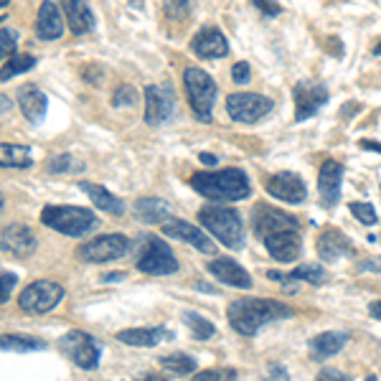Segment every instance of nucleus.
<instances>
[{"instance_id":"79ce46f5","label":"nucleus","mask_w":381,"mask_h":381,"mask_svg":"<svg viewBox=\"0 0 381 381\" xmlns=\"http://www.w3.org/2000/svg\"><path fill=\"white\" fill-rule=\"evenodd\" d=\"M232 79L237 81V84H249V79H252L249 64H247V61L234 64V66H232Z\"/></svg>"},{"instance_id":"e433bc0d","label":"nucleus","mask_w":381,"mask_h":381,"mask_svg":"<svg viewBox=\"0 0 381 381\" xmlns=\"http://www.w3.org/2000/svg\"><path fill=\"white\" fill-rule=\"evenodd\" d=\"M18 31L16 29H0V61L8 56H16Z\"/></svg>"},{"instance_id":"2f4dec72","label":"nucleus","mask_w":381,"mask_h":381,"mask_svg":"<svg viewBox=\"0 0 381 381\" xmlns=\"http://www.w3.org/2000/svg\"><path fill=\"white\" fill-rule=\"evenodd\" d=\"M81 168H84V163L71 153H59L46 160V171L49 173H79Z\"/></svg>"},{"instance_id":"49530a36","label":"nucleus","mask_w":381,"mask_h":381,"mask_svg":"<svg viewBox=\"0 0 381 381\" xmlns=\"http://www.w3.org/2000/svg\"><path fill=\"white\" fill-rule=\"evenodd\" d=\"M359 148L371 150V153H381V142H374V140H359Z\"/></svg>"},{"instance_id":"7ed1b4c3","label":"nucleus","mask_w":381,"mask_h":381,"mask_svg":"<svg viewBox=\"0 0 381 381\" xmlns=\"http://www.w3.org/2000/svg\"><path fill=\"white\" fill-rule=\"evenodd\" d=\"M41 224L64 234V237H86V234L99 229L97 214L84 209V206H44Z\"/></svg>"},{"instance_id":"20e7f679","label":"nucleus","mask_w":381,"mask_h":381,"mask_svg":"<svg viewBox=\"0 0 381 381\" xmlns=\"http://www.w3.org/2000/svg\"><path fill=\"white\" fill-rule=\"evenodd\" d=\"M199 222L204 229H209L224 247L229 249H242L244 247V227H242L239 211L232 206H204L199 211Z\"/></svg>"},{"instance_id":"f704fd0d","label":"nucleus","mask_w":381,"mask_h":381,"mask_svg":"<svg viewBox=\"0 0 381 381\" xmlns=\"http://www.w3.org/2000/svg\"><path fill=\"white\" fill-rule=\"evenodd\" d=\"M287 279H305V282H310V284H323L325 279H328V274H325L323 267H318V264H300V267H295L284 277V282H287Z\"/></svg>"},{"instance_id":"864d4df0","label":"nucleus","mask_w":381,"mask_h":381,"mask_svg":"<svg viewBox=\"0 0 381 381\" xmlns=\"http://www.w3.org/2000/svg\"><path fill=\"white\" fill-rule=\"evenodd\" d=\"M374 54H376V56H381V41H379V44H376V49H374Z\"/></svg>"},{"instance_id":"2eb2a0df","label":"nucleus","mask_w":381,"mask_h":381,"mask_svg":"<svg viewBox=\"0 0 381 381\" xmlns=\"http://www.w3.org/2000/svg\"><path fill=\"white\" fill-rule=\"evenodd\" d=\"M262 242L267 247L269 257L277 262H292V259H297L302 252L300 229H284V232L269 234V237H264Z\"/></svg>"},{"instance_id":"f3484780","label":"nucleus","mask_w":381,"mask_h":381,"mask_svg":"<svg viewBox=\"0 0 381 381\" xmlns=\"http://www.w3.org/2000/svg\"><path fill=\"white\" fill-rule=\"evenodd\" d=\"M191 51L199 59H224L229 54V41L219 29L204 26V29L191 39Z\"/></svg>"},{"instance_id":"a18cd8bd","label":"nucleus","mask_w":381,"mask_h":381,"mask_svg":"<svg viewBox=\"0 0 381 381\" xmlns=\"http://www.w3.org/2000/svg\"><path fill=\"white\" fill-rule=\"evenodd\" d=\"M269 381H290V376H287L284 366H272L269 369Z\"/></svg>"},{"instance_id":"a878e982","label":"nucleus","mask_w":381,"mask_h":381,"mask_svg":"<svg viewBox=\"0 0 381 381\" xmlns=\"http://www.w3.org/2000/svg\"><path fill=\"white\" fill-rule=\"evenodd\" d=\"M79 188L84 191L86 196L91 199V204L97 206L99 211H107V214H112V217H122L125 214V204H122V199H117L114 194H109L104 186H97V183H86L81 181Z\"/></svg>"},{"instance_id":"603ef678","label":"nucleus","mask_w":381,"mask_h":381,"mask_svg":"<svg viewBox=\"0 0 381 381\" xmlns=\"http://www.w3.org/2000/svg\"><path fill=\"white\" fill-rule=\"evenodd\" d=\"M140 381H168V379H163V376H145V379H140Z\"/></svg>"},{"instance_id":"9b49d317","label":"nucleus","mask_w":381,"mask_h":381,"mask_svg":"<svg viewBox=\"0 0 381 381\" xmlns=\"http://www.w3.org/2000/svg\"><path fill=\"white\" fill-rule=\"evenodd\" d=\"M176 112V91L171 84H150L145 89V122L153 127L168 122Z\"/></svg>"},{"instance_id":"37998d69","label":"nucleus","mask_w":381,"mask_h":381,"mask_svg":"<svg viewBox=\"0 0 381 381\" xmlns=\"http://www.w3.org/2000/svg\"><path fill=\"white\" fill-rule=\"evenodd\" d=\"M252 3H254L264 16H279V13H282V6H279L277 0H252Z\"/></svg>"},{"instance_id":"58836bf2","label":"nucleus","mask_w":381,"mask_h":381,"mask_svg":"<svg viewBox=\"0 0 381 381\" xmlns=\"http://www.w3.org/2000/svg\"><path fill=\"white\" fill-rule=\"evenodd\" d=\"M348 209H351L353 217L359 219L361 224H366V227H374V224L379 222V214H376L371 204H351Z\"/></svg>"},{"instance_id":"c85d7f7f","label":"nucleus","mask_w":381,"mask_h":381,"mask_svg":"<svg viewBox=\"0 0 381 381\" xmlns=\"http://www.w3.org/2000/svg\"><path fill=\"white\" fill-rule=\"evenodd\" d=\"M34 155L29 145H16V142H0V168H31Z\"/></svg>"},{"instance_id":"09e8293b","label":"nucleus","mask_w":381,"mask_h":381,"mask_svg":"<svg viewBox=\"0 0 381 381\" xmlns=\"http://www.w3.org/2000/svg\"><path fill=\"white\" fill-rule=\"evenodd\" d=\"M369 313H371V318H376V320H381V300H374L369 305Z\"/></svg>"},{"instance_id":"4468645a","label":"nucleus","mask_w":381,"mask_h":381,"mask_svg":"<svg viewBox=\"0 0 381 381\" xmlns=\"http://www.w3.org/2000/svg\"><path fill=\"white\" fill-rule=\"evenodd\" d=\"M341 183H343V165L338 160L328 158L320 165V173H318V194H320V204L325 209H333L341 201Z\"/></svg>"},{"instance_id":"393cba45","label":"nucleus","mask_w":381,"mask_h":381,"mask_svg":"<svg viewBox=\"0 0 381 381\" xmlns=\"http://www.w3.org/2000/svg\"><path fill=\"white\" fill-rule=\"evenodd\" d=\"M173 333L168 328H125L117 333V341L127 343V346H142V348H150V346H158L163 341H171Z\"/></svg>"},{"instance_id":"a211bd4d","label":"nucleus","mask_w":381,"mask_h":381,"mask_svg":"<svg viewBox=\"0 0 381 381\" xmlns=\"http://www.w3.org/2000/svg\"><path fill=\"white\" fill-rule=\"evenodd\" d=\"M39 242H36L34 232L26 224H8L0 234V249L16 257H29L31 252H36Z\"/></svg>"},{"instance_id":"dca6fc26","label":"nucleus","mask_w":381,"mask_h":381,"mask_svg":"<svg viewBox=\"0 0 381 381\" xmlns=\"http://www.w3.org/2000/svg\"><path fill=\"white\" fill-rule=\"evenodd\" d=\"M267 191H269V196L284 201V204H302L307 196L305 181L292 171H282V173H277V176L269 178Z\"/></svg>"},{"instance_id":"ddd939ff","label":"nucleus","mask_w":381,"mask_h":381,"mask_svg":"<svg viewBox=\"0 0 381 381\" xmlns=\"http://www.w3.org/2000/svg\"><path fill=\"white\" fill-rule=\"evenodd\" d=\"M252 224H254V232L259 239L269 237V234L284 232V229H300V222L284 211L274 209L269 204H257L254 214H252Z\"/></svg>"},{"instance_id":"72a5a7b5","label":"nucleus","mask_w":381,"mask_h":381,"mask_svg":"<svg viewBox=\"0 0 381 381\" xmlns=\"http://www.w3.org/2000/svg\"><path fill=\"white\" fill-rule=\"evenodd\" d=\"M183 323L191 328V333H194L196 341H209V338L217 333L214 323H209V320L201 318V315H196V313H186V315H183Z\"/></svg>"},{"instance_id":"a19ab883","label":"nucleus","mask_w":381,"mask_h":381,"mask_svg":"<svg viewBox=\"0 0 381 381\" xmlns=\"http://www.w3.org/2000/svg\"><path fill=\"white\" fill-rule=\"evenodd\" d=\"M16 282H18L16 272H3V274H0V305L11 300L13 290H16Z\"/></svg>"},{"instance_id":"c03bdc74","label":"nucleus","mask_w":381,"mask_h":381,"mask_svg":"<svg viewBox=\"0 0 381 381\" xmlns=\"http://www.w3.org/2000/svg\"><path fill=\"white\" fill-rule=\"evenodd\" d=\"M315 381H351V379H348V376L343 374V371H338V369H325V371H320Z\"/></svg>"},{"instance_id":"aec40b11","label":"nucleus","mask_w":381,"mask_h":381,"mask_svg":"<svg viewBox=\"0 0 381 381\" xmlns=\"http://www.w3.org/2000/svg\"><path fill=\"white\" fill-rule=\"evenodd\" d=\"M36 36L41 41H59L64 36V13L54 0H44L36 16Z\"/></svg>"},{"instance_id":"423d86ee","label":"nucleus","mask_w":381,"mask_h":381,"mask_svg":"<svg viewBox=\"0 0 381 381\" xmlns=\"http://www.w3.org/2000/svg\"><path fill=\"white\" fill-rule=\"evenodd\" d=\"M64 300V287L51 279H36L18 295V307L29 315H44Z\"/></svg>"},{"instance_id":"4d7b16f0","label":"nucleus","mask_w":381,"mask_h":381,"mask_svg":"<svg viewBox=\"0 0 381 381\" xmlns=\"http://www.w3.org/2000/svg\"><path fill=\"white\" fill-rule=\"evenodd\" d=\"M0 211H3V194H0Z\"/></svg>"},{"instance_id":"473e14b6","label":"nucleus","mask_w":381,"mask_h":381,"mask_svg":"<svg viewBox=\"0 0 381 381\" xmlns=\"http://www.w3.org/2000/svg\"><path fill=\"white\" fill-rule=\"evenodd\" d=\"M160 366L171 374H194L196 371V361L188 356V353H171V356H163Z\"/></svg>"},{"instance_id":"7c9ffc66","label":"nucleus","mask_w":381,"mask_h":381,"mask_svg":"<svg viewBox=\"0 0 381 381\" xmlns=\"http://www.w3.org/2000/svg\"><path fill=\"white\" fill-rule=\"evenodd\" d=\"M31 69H36V56H31V54H16V56L8 59L3 64V69H0V81H8L18 74H26Z\"/></svg>"},{"instance_id":"5701e85b","label":"nucleus","mask_w":381,"mask_h":381,"mask_svg":"<svg viewBox=\"0 0 381 381\" xmlns=\"http://www.w3.org/2000/svg\"><path fill=\"white\" fill-rule=\"evenodd\" d=\"M163 234L165 237H173V239L188 242V244L196 247V249L204 252V254H214V252H217L214 242H211L204 232H199V227H194V224H188V222H168L163 227Z\"/></svg>"},{"instance_id":"bb28decb","label":"nucleus","mask_w":381,"mask_h":381,"mask_svg":"<svg viewBox=\"0 0 381 381\" xmlns=\"http://www.w3.org/2000/svg\"><path fill=\"white\" fill-rule=\"evenodd\" d=\"M171 204L163 199H153V196H148V199H140L135 201V219L142 224H163L171 219Z\"/></svg>"},{"instance_id":"c756f323","label":"nucleus","mask_w":381,"mask_h":381,"mask_svg":"<svg viewBox=\"0 0 381 381\" xmlns=\"http://www.w3.org/2000/svg\"><path fill=\"white\" fill-rule=\"evenodd\" d=\"M41 348H46V341H41V338L18 336V333H6V336H0V351L31 353V351H41Z\"/></svg>"},{"instance_id":"4be33fe9","label":"nucleus","mask_w":381,"mask_h":381,"mask_svg":"<svg viewBox=\"0 0 381 381\" xmlns=\"http://www.w3.org/2000/svg\"><path fill=\"white\" fill-rule=\"evenodd\" d=\"M18 107H21L23 117L34 125L44 122L46 117V109H49V97H46L44 91L34 84H26L18 89Z\"/></svg>"},{"instance_id":"de8ad7c7","label":"nucleus","mask_w":381,"mask_h":381,"mask_svg":"<svg viewBox=\"0 0 381 381\" xmlns=\"http://www.w3.org/2000/svg\"><path fill=\"white\" fill-rule=\"evenodd\" d=\"M8 109H13V99L6 97V94H0V114H6Z\"/></svg>"},{"instance_id":"f8f14e48","label":"nucleus","mask_w":381,"mask_h":381,"mask_svg":"<svg viewBox=\"0 0 381 381\" xmlns=\"http://www.w3.org/2000/svg\"><path fill=\"white\" fill-rule=\"evenodd\" d=\"M292 97H295V120L305 122L328 102V89L320 81H297L292 86Z\"/></svg>"},{"instance_id":"c9c22d12","label":"nucleus","mask_w":381,"mask_h":381,"mask_svg":"<svg viewBox=\"0 0 381 381\" xmlns=\"http://www.w3.org/2000/svg\"><path fill=\"white\" fill-rule=\"evenodd\" d=\"M137 104V89H132L130 84H120L112 91V107H135Z\"/></svg>"},{"instance_id":"4c0bfd02","label":"nucleus","mask_w":381,"mask_h":381,"mask_svg":"<svg viewBox=\"0 0 381 381\" xmlns=\"http://www.w3.org/2000/svg\"><path fill=\"white\" fill-rule=\"evenodd\" d=\"M163 8L171 21H183L191 11V0H163Z\"/></svg>"},{"instance_id":"f257e3e1","label":"nucleus","mask_w":381,"mask_h":381,"mask_svg":"<svg viewBox=\"0 0 381 381\" xmlns=\"http://www.w3.org/2000/svg\"><path fill=\"white\" fill-rule=\"evenodd\" d=\"M292 307L284 305L279 300H269V297H242L234 300L227 310L229 325L242 336H254L262 325H267L269 320L290 318Z\"/></svg>"},{"instance_id":"6e6552de","label":"nucleus","mask_w":381,"mask_h":381,"mask_svg":"<svg viewBox=\"0 0 381 381\" xmlns=\"http://www.w3.org/2000/svg\"><path fill=\"white\" fill-rule=\"evenodd\" d=\"M130 252V239L122 237V234H104V237H94L91 242L81 244L76 249V257L81 262H89V264H102V262H112L120 259Z\"/></svg>"},{"instance_id":"412c9836","label":"nucleus","mask_w":381,"mask_h":381,"mask_svg":"<svg viewBox=\"0 0 381 381\" xmlns=\"http://www.w3.org/2000/svg\"><path fill=\"white\" fill-rule=\"evenodd\" d=\"M209 272L224 284H232V287H242V290H249L252 287V277L239 262L229 259V257H219V259L209 262Z\"/></svg>"},{"instance_id":"ea45409f","label":"nucleus","mask_w":381,"mask_h":381,"mask_svg":"<svg viewBox=\"0 0 381 381\" xmlns=\"http://www.w3.org/2000/svg\"><path fill=\"white\" fill-rule=\"evenodd\" d=\"M237 379V371L234 369H209L196 374L191 381H234Z\"/></svg>"},{"instance_id":"6ab92c4d","label":"nucleus","mask_w":381,"mask_h":381,"mask_svg":"<svg viewBox=\"0 0 381 381\" xmlns=\"http://www.w3.org/2000/svg\"><path fill=\"white\" fill-rule=\"evenodd\" d=\"M59 8H61L64 18H66L69 31L74 36L89 34V31L97 26V18H94V13H91L86 0H59Z\"/></svg>"},{"instance_id":"6e6d98bb","label":"nucleus","mask_w":381,"mask_h":381,"mask_svg":"<svg viewBox=\"0 0 381 381\" xmlns=\"http://www.w3.org/2000/svg\"><path fill=\"white\" fill-rule=\"evenodd\" d=\"M366 381H379V379H376V376H366Z\"/></svg>"},{"instance_id":"cd10ccee","label":"nucleus","mask_w":381,"mask_h":381,"mask_svg":"<svg viewBox=\"0 0 381 381\" xmlns=\"http://www.w3.org/2000/svg\"><path fill=\"white\" fill-rule=\"evenodd\" d=\"M348 336L346 333H338V330H328V333H320L310 341V356L315 361H323L330 359V356H336L343 346H346Z\"/></svg>"},{"instance_id":"39448f33","label":"nucleus","mask_w":381,"mask_h":381,"mask_svg":"<svg viewBox=\"0 0 381 381\" xmlns=\"http://www.w3.org/2000/svg\"><path fill=\"white\" fill-rule=\"evenodd\" d=\"M183 86H186L188 102L199 122H211L214 117V102H217V84L204 69L188 66L183 71Z\"/></svg>"},{"instance_id":"9d476101","label":"nucleus","mask_w":381,"mask_h":381,"mask_svg":"<svg viewBox=\"0 0 381 381\" xmlns=\"http://www.w3.org/2000/svg\"><path fill=\"white\" fill-rule=\"evenodd\" d=\"M59 348L74 361L79 369H97L99 366V343L84 333V330H69L66 336L59 341Z\"/></svg>"},{"instance_id":"5fc2aeb1","label":"nucleus","mask_w":381,"mask_h":381,"mask_svg":"<svg viewBox=\"0 0 381 381\" xmlns=\"http://www.w3.org/2000/svg\"><path fill=\"white\" fill-rule=\"evenodd\" d=\"M8 3H11V0H0V8H6Z\"/></svg>"},{"instance_id":"8fccbe9b","label":"nucleus","mask_w":381,"mask_h":381,"mask_svg":"<svg viewBox=\"0 0 381 381\" xmlns=\"http://www.w3.org/2000/svg\"><path fill=\"white\" fill-rule=\"evenodd\" d=\"M359 269H381V262L379 259H371V262H361Z\"/></svg>"},{"instance_id":"0eeeda50","label":"nucleus","mask_w":381,"mask_h":381,"mask_svg":"<svg viewBox=\"0 0 381 381\" xmlns=\"http://www.w3.org/2000/svg\"><path fill=\"white\" fill-rule=\"evenodd\" d=\"M137 269L145 274H160V277H165V274L178 272V259L163 239L148 237L140 249V257H137Z\"/></svg>"},{"instance_id":"b1692460","label":"nucleus","mask_w":381,"mask_h":381,"mask_svg":"<svg viewBox=\"0 0 381 381\" xmlns=\"http://www.w3.org/2000/svg\"><path fill=\"white\" fill-rule=\"evenodd\" d=\"M353 252V244L346 234L336 232V229H328V232L320 234L318 239V254L323 262H338L341 257H348Z\"/></svg>"},{"instance_id":"3c124183","label":"nucleus","mask_w":381,"mask_h":381,"mask_svg":"<svg viewBox=\"0 0 381 381\" xmlns=\"http://www.w3.org/2000/svg\"><path fill=\"white\" fill-rule=\"evenodd\" d=\"M201 163H206V165H217V163H219V158H217V155H211V153H201Z\"/></svg>"},{"instance_id":"f03ea898","label":"nucleus","mask_w":381,"mask_h":381,"mask_svg":"<svg viewBox=\"0 0 381 381\" xmlns=\"http://www.w3.org/2000/svg\"><path fill=\"white\" fill-rule=\"evenodd\" d=\"M191 188L209 201H242L252 194L249 178L239 168H227V171H211L191 176Z\"/></svg>"},{"instance_id":"1a4fd4ad","label":"nucleus","mask_w":381,"mask_h":381,"mask_svg":"<svg viewBox=\"0 0 381 381\" xmlns=\"http://www.w3.org/2000/svg\"><path fill=\"white\" fill-rule=\"evenodd\" d=\"M272 99L264 97V94H252V91H237V94H229L227 97V112L234 122H252L262 120L264 114H269L272 109Z\"/></svg>"}]
</instances>
